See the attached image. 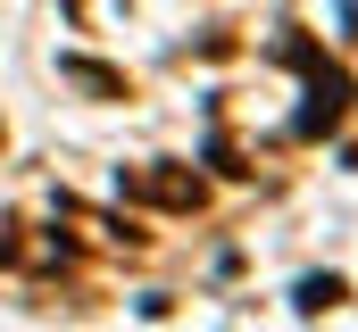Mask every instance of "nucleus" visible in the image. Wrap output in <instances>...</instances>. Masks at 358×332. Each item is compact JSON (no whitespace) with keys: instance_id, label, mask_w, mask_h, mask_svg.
<instances>
[{"instance_id":"7ed1b4c3","label":"nucleus","mask_w":358,"mask_h":332,"mask_svg":"<svg viewBox=\"0 0 358 332\" xmlns=\"http://www.w3.org/2000/svg\"><path fill=\"white\" fill-rule=\"evenodd\" d=\"M59 83H76V91H92V100H134L125 67H100V59H84V50H67V59H59Z\"/></svg>"},{"instance_id":"f257e3e1","label":"nucleus","mask_w":358,"mask_h":332,"mask_svg":"<svg viewBox=\"0 0 358 332\" xmlns=\"http://www.w3.org/2000/svg\"><path fill=\"white\" fill-rule=\"evenodd\" d=\"M342 116H350V75H342V67H325V59H308V108H300V125H292V133H300V142H317V133H334Z\"/></svg>"},{"instance_id":"f03ea898","label":"nucleus","mask_w":358,"mask_h":332,"mask_svg":"<svg viewBox=\"0 0 358 332\" xmlns=\"http://www.w3.org/2000/svg\"><path fill=\"white\" fill-rule=\"evenodd\" d=\"M117 191L125 199H150V208H208V183L200 174H183V166H159V174H117Z\"/></svg>"},{"instance_id":"39448f33","label":"nucleus","mask_w":358,"mask_h":332,"mask_svg":"<svg viewBox=\"0 0 358 332\" xmlns=\"http://www.w3.org/2000/svg\"><path fill=\"white\" fill-rule=\"evenodd\" d=\"M0 266H17V241H0Z\"/></svg>"},{"instance_id":"20e7f679","label":"nucleus","mask_w":358,"mask_h":332,"mask_svg":"<svg viewBox=\"0 0 358 332\" xmlns=\"http://www.w3.org/2000/svg\"><path fill=\"white\" fill-rule=\"evenodd\" d=\"M342 299H350L342 274H300V308H308V316H325V308H342Z\"/></svg>"}]
</instances>
